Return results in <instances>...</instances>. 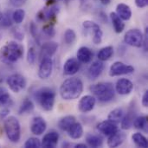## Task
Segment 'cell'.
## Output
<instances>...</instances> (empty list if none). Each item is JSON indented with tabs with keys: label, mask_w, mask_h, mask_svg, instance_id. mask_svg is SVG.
I'll use <instances>...</instances> for the list:
<instances>
[{
	"label": "cell",
	"mask_w": 148,
	"mask_h": 148,
	"mask_svg": "<svg viewBox=\"0 0 148 148\" xmlns=\"http://www.w3.org/2000/svg\"><path fill=\"white\" fill-rule=\"evenodd\" d=\"M83 91V83L77 77L65 80L60 87V95L65 101H72L80 97Z\"/></svg>",
	"instance_id": "1"
},
{
	"label": "cell",
	"mask_w": 148,
	"mask_h": 148,
	"mask_svg": "<svg viewBox=\"0 0 148 148\" xmlns=\"http://www.w3.org/2000/svg\"><path fill=\"white\" fill-rule=\"evenodd\" d=\"M23 56V47L20 43L10 41L0 49V60L5 64H13Z\"/></svg>",
	"instance_id": "2"
},
{
	"label": "cell",
	"mask_w": 148,
	"mask_h": 148,
	"mask_svg": "<svg viewBox=\"0 0 148 148\" xmlns=\"http://www.w3.org/2000/svg\"><path fill=\"white\" fill-rule=\"evenodd\" d=\"M34 99L45 111H51L55 105L56 92L50 88H41L33 94Z\"/></svg>",
	"instance_id": "3"
},
{
	"label": "cell",
	"mask_w": 148,
	"mask_h": 148,
	"mask_svg": "<svg viewBox=\"0 0 148 148\" xmlns=\"http://www.w3.org/2000/svg\"><path fill=\"white\" fill-rule=\"evenodd\" d=\"M90 91L101 102L111 101L115 95V90L110 82H100L90 87Z\"/></svg>",
	"instance_id": "4"
},
{
	"label": "cell",
	"mask_w": 148,
	"mask_h": 148,
	"mask_svg": "<svg viewBox=\"0 0 148 148\" xmlns=\"http://www.w3.org/2000/svg\"><path fill=\"white\" fill-rule=\"evenodd\" d=\"M4 131L7 138L12 143H17L21 138V126L15 116H9L4 121Z\"/></svg>",
	"instance_id": "5"
},
{
	"label": "cell",
	"mask_w": 148,
	"mask_h": 148,
	"mask_svg": "<svg viewBox=\"0 0 148 148\" xmlns=\"http://www.w3.org/2000/svg\"><path fill=\"white\" fill-rule=\"evenodd\" d=\"M7 84L10 89L14 93H19L26 88L27 82L23 75L20 74H13L7 78Z\"/></svg>",
	"instance_id": "6"
},
{
	"label": "cell",
	"mask_w": 148,
	"mask_h": 148,
	"mask_svg": "<svg viewBox=\"0 0 148 148\" xmlns=\"http://www.w3.org/2000/svg\"><path fill=\"white\" fill-rule=\"evenodd\" d=\"M124 42L132 47L140 48L143 45V34L139 29H129L125 34Z\"/></svg>",
	"instance_id": "7"
},
{
	"label": "cell",
	"mask_w": 148,
	"mask_h": 148,
	"mask_svg": "<svg viewBox=\"0 0 148 148\" xmlns=\"http://www.w3.org/2000/svg\"><path fill=\"white\" fill-rule=\"evenodd\" d=\"M134 72V68L131 65H127L121 62H114L109 69L110 76H120L124 75H130Z\"/></svg>",
	"instance_id": "8"
},
{
	"label": "cell",
	"mask_w": 148,
	"mask_h": 148,
	"mask_svg": "<svg viewBox=\"0 0 148 148\" xmlns=\"http://www.w3.org/2000/svg\"><path fill=\"white\" fill-rule=\"evenodd\" d=\"M59 12V8L56 5L50 6L49 9L42 10L37 14V19L42 22H49L50 23H55L56 16Z\"/></svg>",
	"instance_id": "9"
},
{
	"label": "cell",
	"mask_w": 148,
	"mask_h": 148,
	"mask_svg": "<svg viewBox=\"0 0 148 148\" xmlns=\"http://www.w3.org/2000/svg\"><path fill=\"white\" fill-rule=\"evenodd\" d=\"M53 71V60L51 57H43L41 59V63L38 69V76L44 80L48 79Z\"/></svg>",
	"instance_id": "10"
},
{
	"label": "cell",
	"mask_w": 148,
	"mask_h": 148,
	"mask_svg": "<svg viewBox=\"0 0 148 148\" xmlns=\"http://www.w3.org/2000/svg\"><path fill=\"white\" fill-rule=\"evenodd\" d=\"M83 27L87 29H90L93 31V42L95 44H100L102 41V36H103V32L101 29V27L99 26V24H97L96 23L93 22V21H84L82 23Z\"/></svg>",
	"instance_id": "11"
},
{
	"label": "cell",
	"mask_w": 148,
	"mask_h": 148,
	"mask_svg": "<svg viewBox=\"0 0 148 148\" xmlns=\"http://www.w3.org/2000/svg\"><path fill=\"white\" fill-rule=\"evenodd\" d=\"M95 103H96V99L95 96L85 95L80 100L78 103V109L82 113H88L94 109Z\"/></svg>",
	"instance_id": "12"
},
{
	"label": "cell",
	"mask_w": 148,
	"mask_h": 148,
	"mask_svg": "<svg viewBox=\"0 0 148 148\" xmlns=\"http://www.w3.org/2000/svg\"><path fill=\"white\" fill-rule=\"evenodd\" d=\"M134 89V84L133 82L126 78L119 79L115 85V90L116 92L121 95H129Z\"/></svg>",
	"instance_id": "13"
},
{
	"label": "cell",
	"mask_w": 148,
	"mask_h": 148,
	"mask_svg": "<svg viewBox=\"0 0 148 148\" xmlns=\"http://www.w3.org/2000/svg\"><path fill=\"white\" fill-rule=\"evenodd\" d=\"M47 128V123L45 120L40 116L34 117L30 124V131L35 135L42 134Z\"/></svg>",
	"instance_id": "14"
},
{
	"label": "cell",
	"mask_w": 148,
	"mask_h": 148,
	"mask_svg": "<svg viewBox=\"0 0 148 148\" xmlns=\"http://www.w3.org/2000/svg\"><path fill=\"white\" fill-rule=\"evenodd\" d=\"M81 69V62L77 58H69L63 65V73L66 75H74Z\"/></svg>",
	"instance_id": "15"
},
{
	"label": "cell",
	"mask_w": 148,
	"mask_h": 148,
	"mask_svg": "<svg viewBox=\"0 0 148 148\" xmlns=\"http://www.w3.org/2000/svg\"><path fill=\"white\" fill-rule=\"evenodd\" d=\"M97 130L101 134H102L106 136H109V135L114 134L115 132H117L119 129H118L116 123H114L109 120H107V121H101V123L98 124Z\"/></svg>",
	"instance_id": "16"
},
{
	"label": "cell",
	"mask_w": 148,
	"mask_h": 148,
	"mask_svg": "<svg viewBox=\"0 0 148 148\" xmlns=\"http://www.w3.org/2000/svg\"><path fill=\"white\" fill-rule=\"evenodd\" d=\"M59 140V134L56 131H50L46 134L42 141V147L45 148H55Z\"/></svg>",
	"instance_id": "17"
},
{
	"label": "cell",
	"mask_w": 148,
	"mask_h": 148,
	"mask_svg": "<svg viewBox=\"0 0 148 148\" xmlns=\"http://www.w3.org/2000/svg\"><path fill=\"white\" fill-rule=\"evenodd\" d=\"M58 44L55 42H47L42 45L40 57L41 59L43 57H52L56 52L57 51Z\"/></svg>",
	"instance_id": "18"
},
{
	"label": "cell",
	"mask_w": 148,
	"mask_h": 148,
	"mask_svg": "<svg viewBox=\"0 0 148 148\" xmlns=\"http://www.w3.org/2000/svg\"><path fill=\"white\" fill-rule=\"evenodd\" d=\"M136 110L134 108V106H132L128 112L127 113V114L123 116V119L121 120V128L124 129V130H128L130 129L132 127H133V124H134V121L136 117Z\"/></svg>",
	"instance_id": "19"
},
{
	"label": "cell",
	"mask_w": 148,
	"mask_h": 148,
	"mask_svg": "<svg viewBox=\"0 0 148 148\" xmlns=\"http://www.w3.org/2000/svg\"><path fill=\"white\" fill-rule=\"evenodd\" d=\"M104 70V63L101 61L94 62L88 68V76L90 79L95 80L98 78Z\"/></svg>",
	"instance_id": "20"
},
{
	"label": "cell",
	"mask_w": 148,
	"mask_h": 148,
	"mask_svg": "<svg viewBox=\"0 0 148 148\" xmlns=\"http://www.w3.org/2000/svg\"><path fill=\"white\" fill-rule=\"evenodd\" d=\"M124 140H125V134L118 130L114 134L108 136V146L109 147H118L124 142Z\"/></svg>",
	"instance_id": "21"
},
{
	"label": "cell",
	"mask_w": 148,
	"mask_h": 148,
	"mask_svg": "<svg viewBox=\"0 0 148 148\" xmlns=\"http://www.w3.org/2000/svg\"><path fill=\"white\" fill-rule=\"evenodd\" d=\"M76 56H77V60L80 62L88 63L93 58V52L89 48L83 46V47H81L78 49Z\"/></svg>",
	"instance_id": "22"
},
{
	"label": "cell",
	"mask_w": 148,
	"mask_h": 148,
	"mask_svg": "<svg viewBox=\"0 0 148 148\" xmlns=\"http://www.w3.org/2000/svg\"><path fill=\"white\" fill-rule=\"evenodd\" d=\"M69 136L73 140L81 139L83 135V127L80 122H75L67 131Z\"/></svg>",
	"instance_id": "23"
},
{
	"label": "cell",
	"mask_w": 148,
	"mask_h": 148,
	"mask_svg": "<svg viewBox=\"0 0 148 148\" xmlns=\"http://www.w3.org/2000/svg\"><path fill=\"white\" fill-rule=\"evenodd\" d=\"M116 14L123 21H127L132 16V10L129 5L126 3H119L116 7Z\"/></svg>",
	"instance_id": "24"
},
{
	"label": "cell",
	"mask_w": 148,
	"mask_h": 148,
	"mask_svg": "<svg viewBox=\"0 0 148 148\" xmlns=\"http://www.w3.org/2000/svg\"><path fill=\"white\" fill-rule=\"evenodd\" d=\"M86 142L88 147L94 148L101 147L103 145V139L100 135L88 134L86 135Z\"/></svg>",
	"instance_id": "25"
},
{
	"label": "cell",
	"mask_w": 148,
	"mask_h": 148,
	"mask_svg": "<svg viewBox=\"0 0 148 148\" xmlns=\"http://www.w3.org/2000/svg\"><path fill=\"white\" fill-rule=\"evenodd\" d=\"M110 18H111V21H112V23H113L115 32L121 33L125 29V23H123V20L115 12H112L110 14Z\"/></svg>",
	"instance_id": "26"
},
{
	"label": "cell",
	"mask_w": 148,
	"mask_h": 148,
	"mask_svg": "<svg viewBox=\"0 0 148 148\" xmlns=\"http://www.w3.org/2000/svg\"><path fill=\"white\" fill-rule=\"evenodd\" d=\"M75 122V117L73 115H67L60 119L58 121V127L64 132H67L69 128Z\"/></svg>",
	"instance_id": "27"
},
{
	"label": "cell",
	"mask_w": 148,
	"mask_h": 148,
	"mask_svg": "<svg viewBox=\"0 0 148 148\" xmlns=\"http://www.w3.org/2000/svg\"><path fill=\"white\" fill-rule=\"evenodd\" d=\"M114 55V48L112 46H107L101 49L97 54V57L100 61L105 62L109 60Z\"/></svg>",
	"instance_id": "28"
},
{
	"label": "cell",
	"mask_w": 148,
	"mask_h": 148,
	"mask_svg": "<svg viewBox=\"0 0 148 148\" xmlns=\"http://www.w3.org/2000/svg\"><path fill=\"white\" fill-rule=\"evenodd\" d=\"M124 114H125L124 110H123L122 108H115V109L112 110V111L109 113V114H108V120H109V121H113V122L118 124V123H120V122L121 121V120L123 119Z\"/></svg>",
	"instance_id": "29"
},
{
	"label": "cell",
	"mask_w": 148,
	"mask_h": 148,
	"mask_svg": "<svg viewBox=\"0 0 148 148\" xmlns=\"http://www.w3.org/2000/svg\"><path fill=\"white\" fill-rule=\"evenodd\" d=\"M132 140L134 143L138 147L141 148L148 147V140L147 139L140 133H136L134 134L132 136Z\"/></svg>",
	"instance_id": "30"
},
{
	"label": "cell",
	"mask_w": 148,
	"mask_h": 148,
	"mask_svg": "<svg viewBox=\"0 0 148 148\" xmlns=\"http://www.w3.org/2000/svg\"><path fill=\"white\" fill-rule=\"evenodd\" d=\"M34 108H35V106H34L33 102L29 99H25L22 102V104H21V106H20V108L18 109V114H30L31 112H33Z\"/></svg>",
	"instance_id": "31"
},
{
	"label": "cell",
	"mask_w": 148,
	"mask_h": 148,
	"mask_svg": "<svg viewBox=\"0 0 148 148\" xmlns=\"http://www.w3.org/2000/svg\"><path fill=\"white\" fill-rule=\"evenodd\" d=\"M133 126L137 129H140V130L147 132V116L135 117Z\"/></svg>",
	"instance_id": "32"
},
{
	"label": "cell",
	"mask_w": 148,
	"mask_h": 148,
	"mask_svg": "<svg viewBox=\"0 0 148 148\" xmlns=\"http://www.w3.org/2000/svg\"><path fill=\"white\" fill-rule=\"evenodd\" d=\"M10 104H11V99L8 90L3 87H0V106H7Z\"/></svg>",
	"instance_id": "33"
},
{
	"label": "cell",
	"mask_w": 148,
	"mask_h": 148,
	"mask_svg": "<svg viewBox=\"0 0 148 148\" xmlns=\"http://www.w3.org/2000/svg\"><path fill=\"white\" fill-rule=\"evenodd\" d=\"M11 17H12V21L14 23H16V24H19V23H23V21L24 20L25 11L23 9H17L12 13Z\"/></svg>",
	"instance_id": "34"
},
{
	"label": "cell",
	"mask_w": 148,
	"mask_h": 148,
	"mask_svg": "<svg viewBox=\"0 0 148 148\" xmlns=\"http://www.w3.org/2000/svg\"><path fill=\"white\" fill-rule=\"evenodd\" d=\"M12 25V17L9 12L1 13L0 15V26L8 28Z\"/></svg>",
	"instance_id": "35"
},
{
	"label": "cell",
	"mask_w": 148,
	"mask_h": 148,
	"mask_svg": "<svg viewBox=\"0 0 148 148\" xmlns=\"http://www.w3.org/2000/svg\"><path fill=\"white\" fill-rule=\"evenodd\" d=\"M76 39V34L74 29H68L64 33V41L67 44H72Z\"/></svg>",
	"instance_id": "36"
},
{
	"label": "cell",
	"mask_w": 148,
	"mask_h": 148,
	"mask_svg": "<svg viewBox=\"0 0 148 148\" xmlns=\"http://www.w3.org/2000/svg\"><path fill=\"white\" fill-rule=\"evenodd\" d=\"M25 148H40L42 147V142L37 138H29L24 143Z\"/></svg>",
	"instance_id": "37"
},
{
	"label": "cell",
	"mask_w": 148,
	"mask_h": 148,
	"mask_svg": "<svg viewBox=\"0 0 148 148\" xmlns=\"http://www.w3.org/2000/svg\"><path fill=\"white\" fill-rule=\"evenodd\" d=\"M36 59V49L34 46H30L28 49L27 53V61L29 64H34Z\"/></svg>",
	"instance_id": "38"
},
{
	"label": "cell",
	"mask_w": 148,
	"mask_h": 148,
	"mask_svg": "<svg viewBox=\"0 0 148 148\" xmlns=\"http://www.w3.org/2000/svg\"><path fill=\"white\" fill-rule=\"evenodd\" d=\"M42 31L48 36H50V37L54 36L56 35V30H55V28H54V23H48L47 24H45L42 27Z\"/></svg>",
	"instance_id": "39"
},
{
	"label": "cell",
	"mask_w": 148,
	"mask_h": 148,
	"mask_svg": "<svg viewBox=\"0 0 148 148\" xmlns=\"http://www.w3.org/2000/svg\"><path fill=\"white\" fill-rule=\"evenodd\" d=\"M29 30H30L31 36L34 37V39L36 40V42L37 43H39V34H38L37 27H36V23L34 22H31V23L29 25Z\"/></svg>",
	"instance_id": "40"
},
{
	"label": "cell",
	"mask_w": 148,
	"mask_h": 148,
	"mask_svg": "<svg viewBox=\"0 0 148 148\" xmlns=\"http://www.w3.org/2000/svg\"><path fill=\"white\" fill-rule=\"evenodd\" d=\"M26 1L27 0H10V3L15 8H20L26 3Z\"/></svg>",
	"instance_id": "41"
},
{
	"label": "cell",
	"mask_w": 148,
	"mask_h": 148,
	"mask_svg": "<svg viewBox=\"0 0 148 148\" xmlns=\"http://www.w3.org/2000/svg\"><path fill=\"white\" fill-rule=\"evenodd\" d=\"M12 34H13V36H14L17 40H19V41H21V40L23 39V32H22L18 28L14 29L12 30Z\"/></svg>",
	"instance_id": "42"
},
{
	"label": "cell",
	"mask_w": 148,
	"mask_h": 148,
	"mask_svg": "<svg viewBox=\"0 0 148 148\" xmlns=\"http://www.w3.org/2000/svg\"><path fill=\"white\" fill-rule=\"evenodd\" d=\"M135 4L138 8H145L146 6H147L148 0H135Z\"/></svg>",
	"instance_id": "43"
},
{
	"label": "cell",
	"mask_w": 148,
	"mask_h": 148,
	"mask_svg": "<svg viewBox=\"0 0 148 148\" xmlns=\"http://www.w3.org/2000/svg\"><path fill=\"white\" fill-rule=\"evenodd\" d=\"M142 106L144 108H147L148 107V91H145L143 96H142V101H141Z\"/></svg>",
	"instance_id": "44"
},
{
	"label": "cell",
	"mask_w": 148,
	"mask_h": 148,
	"mask_svg": "<svg viewBox=\"0 0 148 148\" xmlns=\"http://www.w3.org/2000/svg\"><path fill=\"white\" fill-rule=\"evenodd\" d=\"M10 113V110L9 109H3L0 112V117L1 118H5Z\"/></svg>",
	"instance_id": "45"
},
{
	"label": "cell",
	"mask_w": 148,
	"mask_h": 148,
	"mask_svg": "<svg viewBox=\"0 0 148 148\" xmlns=\"http://www.w3.org/2000/svg\"><path fill=\"white\" fill-rule=\"evenodd\" d=\"M74 147H75V148H87V147H88V146H87L86 144H75V145L74 146Z\"/></svg>",
	"instance_id": "46"
},
{
	"label": "cell",
	"mask_w": 148,
	"mask_h": 148,
	"mask_svg": "<svg viewBox=\"0 0 148 148\" xmlns=\"http://www.w3.org/2000/svg\"><path fill=\"white\" fill-rule=\"evenodd\" d=\"M100 1L103 5H108L111 3V0H100Z\"/></svg>",
	"instance_id": "47"
},
{
	"label": "cell",
	"mask_w": 148,
	"mask_h": 148,
	"mask_svg": "<svg viewBox=\"0 0 148 148\" xmlns=\"http://www.w3.org/2000/svg\"><path fill=\"white\" fill-rule=\"evenodd\" d=\"M46 2H47V4L48 5H49L50 3H55V2H56V1H58V0H45ZM68 1V0H67Z\"/></svg>",
	"instance_id": "48"
},
{
	"label": "cell",
	"mask_w": 148,
	"mask_h": 148,
	"mask_svg": "<svg viewBox=\"0 0 148 148\" xmlns=\"http://www.w3.org/2000/svg\"><path fill=\"white\" fill-rule=\"evenodd\" d=\"M0 15H1V12H0Z\"/></svg>",
	"instance_id": "49"
}]
</instances>
